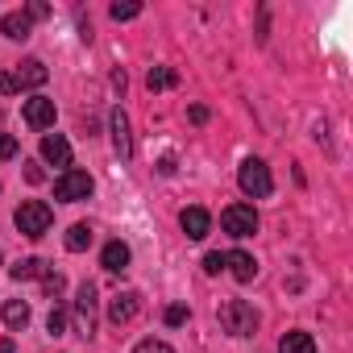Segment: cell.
Listing matches in <instances>:
<instances>
[{
  "label": "cell",
  "instance_id": "9c48e42d",
  "mask_svg": "<svg viewBox=\"0 0 353 353\" xmlns=\"http://www.w3.org/2000/svg\"><path fill=\"white\" fill-rule=\"evenodd\" d=\"M26 125L30 129H50L54 125V100H46V96L26 100Z\"/></svg>",
  "mask_w": 353,
  "mask_h": 353
},
{
  "label": "cell",
  "instance_id": "f1b7e54d",
  "mask_svg": "<svg viewBox=\"0 0 353 353\" xmlns=\"http://www.w3.org/2000/svg\"><path fill=\"white\" fill-rule=\"evenodd\" d=\"M188 117H192V125H208V108H204V104H192Z\"/></svg>",
  "mask_w": 353,
  "mask_h": 353
},
{
  "label": "cell",
  "instance_id": "9a60e30c",
  "mask_svg": "<svg viewBox=\"0 0 353 353\" xmlns=\"http://www.w3.org/2000/svg\"><path fill=\"white\" fill-rule=\"evenodd\" d=\"M145 88H150V92H170V88H179V71H174V67H150Z\"/></svg>",
  "mask_w": 353,
  "mask_h": 353
},
{
  "label": "cell",
  "instance_id": "2e32d148",
  "mask_svg": "<svg viewBox=\"0 0 353 353\" xmlns=\"http://www.w3.org/2000/svg\"><path fill=\"white\" fill-rule=\"evenodd\" d=\"M92 241H96V229H92L88 221L71 225V233H67V250H71V254H83V250H88Z\"/></svg>",
  "mask_w": 353,
  "mask_h": 353
},
{
  "label": "cell",
  "instance_id": "277c9868",
  "mask_svg": "<svg viewBox=\"0 0 353 353\" xmlns=\"http://www.w3.org/2000/svg\"><path fill=\"white\" fill-rule=\"evenodd\" d=\"M221 229H225L229 237H254V233H258V212H254V204H229V208L221 212Z\"/></svg>",
  "mask_w": 353,
  "mask_h": 353
},
{
  "label": "cell",
  "instance_id": "d6986e66",
  "mask_svg": "<svg viewBox=\"0 0 353 353\" xmlns=\"http://www.w3.org/2000/svg\"><path fill=\"white\" fill-rule=\"evenodd\" d=\"M5 324H9L13 332H21V328L30 324V303H21V299H9V303H5Z\"/></svg>",
  "mask_w": 353,
  "mask_h": 353
},
{
  "label": "cell",
  "instance_id": "ffe728a7",
  "mask_svg": "<svg viewBox=\"0 0 353 353\" xmlns=\"http://www.w3.org/2000/svg\"><path fill=\"white\" fill-rule=\"evenodd\" d=\"M9 274H13L17 283H26V279H42V274H46V262H42V258H21Z\"/></svg>",
  "mask_w": 353,
  "mask_h": 353
},
{
  "label": "cell",
  "instance_id": "4fadbf2b",
  "mask_svg": "<svg viewBox=\"0 0 353 353\" xmlns=\"http://www.w3.org/2000/svg\"><path fill=\"white\" fill-rule=\"evenodd\" d=\"M46 79H50V71H46L42 59H26V63L17 67V88H42Z\"/></svg>",
  "mask_w": 353,
  "mask_h": 353
},
{
  "label": "cell",
  "instance_id": "52a82bcc",
  "mask_svg": "<svg viewBox=\"0 0 353 353\" xmlns=\"http://www.w3.org/2000/svg\"><path fill=\"white\" fill-rule=\"evenodd\" d=\"M141 316V295L137 291H117L112 303H108V320L121 328V324H133Z\"/></svg>",
  "mask_w": 353,
  "mask_h": 353
},
{
  "label": "cell",
  "instance_id": "5b68a950",
  "mask_svg": "<svg viewBox=\"0 0 353 353\" xmlns=\"http://www.w3.org/2000/svg\"><path fill=\"white\" fill-rule=\"evenodd\" d=\"M92 174L88 170H63L59 174V183H54V196L63 200V204H79V200H88L92 196Z\"/></svg>",
  "mask_w": 353,
  "mask_h": 353
},
{
  "label": "cell",
  "instance_id": "4316f807",
  "mask_svg": "<svg viewBox=\"0 0 353 353\" xmlns=\"http://www.w3.org/2000/svg\"><path fill=\"white\" fill-rule=\"evenodd\" d=\"M0 158H17V137L0 133Z\"/></svg>",
  "mask_w": 353,
  "mask_h": 353
},
{
  "label": "cell",
  "instance_id": "30bf717a",
  "mask_svg": "<svg viewBox=\"0 0 353 353\" xmlns=\"http://www.w3.org/2000/svg\"><path fill=\"white\" fill-rule=\"evenodd\" d=\"M108 129H112V145H117V154H121V158H133V137H129V117H125L121 108H112V117H108Z\"/></svg>",
  "mask_w": 353,
  "mask_h": 353
},
{
  "label": "cell",
  "instance_id": "e0dca14e",
  "mask_svg": "<svg viewBox=\"0 0 353 353\" xmlns=\"http://www.w3.org/2000/svg\"><path fill=\"white\" fill-rule=\"evenodd\" d=\"M279 353H320V349H316L312 332H287V336L279 341Z\"/></svg>",
  "mask_w": 353,
  "mask_h": 353
},
{
  "label": "cell",
  "instance_id": "5bb4252c",
  "mask_svg": "<svg viewBox=\"0 0 353 353\" xmlns=\"http://www.w3.org/2000/svg\"><path fill=\"white\" fill-rule=\"evenodd\" d=\"M100 266L112 270V274H121V270L129 266V245H125V241H108L104 254H100Z\"/></svg>",
  "mask_w": 353,
  "mask_h": 353
},
{
  "label": "cell",
  "instance_id": "ba28073f",
  "mask_svg": "<svg viewBox=\"0 0 353 353\" xmlns=\"http://www.w3.org/2000/svg\"><path fill=\"white\" fill-rule=\"evenodd\" d=\"M42 158H46L50 166L71 170V141H67L63 133H46V137H42Z\"/></svg>",
  "mask_w": 353,
  "mask_h": 353
},
{
  "label": "cell",
  "instance_id": "ac0fdd59",
  "mask_svg": "<svg viewBox=\"0 0 353 353\" xmlns=\"http://www.w3.org/2000/svg\"><path fill=\"white\" fill-rule=\"evenodd\" d=\"M0 30H5V38H13V42H26L30 38V17L26 13H9L5 21H0Z\"/></svg>",
  "mask_w": 353,
  "mask_h": 353
},
{
  "label": "cell",
  "instance_id": "484cf974",
  "mask_svg": "<svg viewBox=\"0 0 353 353\" xmlns=\"http://www.w3.org/2000/svg\"><path fill=\"white\" fill-rule=\"evenodd\" d=\"M133 353H174V349H170L166 341H141V345H137Z\"/></svg>",
  "mask_w": 353,
  "mask_h": 353
},
{
  "label": "cell",
  "instance_id": "83f0119b",
  "mask_svg": "<svg viewBox=\"0 0 353 353\" xmlns=\"http://www.w3.org/2000/svg\"><path fill=\"white\" fill-rule=\"evenodd\" d=\"M17 92V75L13 71H0V96H13Z\"/></svg>",
  "mask_w": 353,
  "mask_h": 353
},
{
  "label": "cell",
  "instance_id": "7c38bea8",
  "mask_svg": "<svg viewBox=\"0 0 353 353\" xmlns=\"http://www.w3.org/2000/svg\"><path fill=\"white\" fill-rule=\"evenodd\" d=\"M225 270H229L237 283H254V274H258V262H254V254H245V250H233V254H225Z\"/></svg>",
  "mask_w": 353,
  "mask_h": 353
},
{
  "label": "cell",
  "instance_id": "d4e9b609",
  "mask_svg": "<svg viewBox=\"0 0 353 353\" xmlns=\"http://www.w3.org/2000/svg\"><path fill=\"white\" fill-rule=\"evenodd\" d=\"M204 270H208V274H221V270H225V254H216V250L204 254Z\"/></svg>",
  "mask_w": 353,
  "mask_h": 353
},
{
  "label": "cell",
  "instance_id": "603a6c76",
  "mask_svg": "<svg viewBox=\"0 0 353 353\" xmlns=\"http://www.w3.org/2000/svg\"><path fill=\"white\" fill-rule=\"evenodd\" d=\"M188 316H192V312H188V307H183V303H170V307H166V312H162V320H166V324H170V328H179V324H188Z\"/></svg>",
  "mask_w": 353,
  "mask_h": 353
},
{
  "label": "cell",
  "instance_id": "3957f363",
  "mask_svg": "<svg viewBox=\"0 0 353 353\" xmlns=\"http://www.w3.org/2000/svg\"><path fill=\"white\" fill-rule=\"evenodd\" d=\"M237 183H241V192H245V196H254V200H262V196H270V192H274L270 166H266L262 158H245V162H241Z\"/></svg>",
  "mask_w": 353,
  "mask_h": 353
},
{
  "label": "cell",
  "instance_id": "4dcf8cb0",
  "mask_svg": "<svg viewBox=\"0 0 353 353\" xmlns=\"http://www.w3.org/2000/svg\"><path fill=\"white\" fill-rule=\"evenodd\" d=\"M0 353H13V341H5V336H0Z\"/></svg>",
  "mask_w": 353,
  "mask_h": 353
},
{
  "label": "cell",
  "instance_id": "8fae6325",
  "mask_svg": "<svg viewBox=\"0 0 353 353\" xmlns=\"http://www.w3.org/2000/svg\"><path fill=\"white\" fill-rule=\"evenodd\" d=\"M179 225H183V233H188L192 241H204V237L212 233V216H208L204 208H183Z\"/></svg>",
  "mask_w": 353,
  "mask_h": 353
},
{
  "label": "cell",
  "instance_id": "6da1fadb",
  "mask_svg": "<svg viewBox=\"0 0 353 353\" xmlns=\"http://www.w3.org/2000/svg\"><path fill=\"white\" fill-rule=\"evenodd\" d=\"M216 316H221V328L233 332V336H254V332H258V312H254V303H245V299H225V303L216 307Z\"/></svg>",
  "mask_w": 353,
  "mask_h": 353
},
{
  "label": "cell",
  "instance_id": "cb8c5ba5",
  "mask_svg": "<svg viewBox=\"0 0 353 353\" xmlns=\"http://www.w3.org/2000/svg\"><path fill=\"white\" fill-rule=\"evenodd\" d=\"M46 328H50L54 336H63V328H67V312H63V307H50V316H46Z\"/></svg>",
  "mask_w": 353,
  "mask_h": 353
},
{
  "label": "cell",
  "instance_id": "f546056e",
  "mask_svg": "<svg viewBox=\"0 0 353 353\" xmlns=\"http://www.w3.org/2000/svg\"><path fill=\"white\" fill-rule=\"evenodd\" d=\"M26 179H30V183H42L46 174H42V166H34V162H30V166H26Z\"/></svg>",
  "mask_w": 353,
  "mask_h": 353
},
{
  "label": "cell",
  "instance_id": "8992f818",
  "mask_svg": "<svg viewBox=\"0 0 353 353\" xmlns=\"http://www.w3.org/2000/svg\"><path fill=\"white\" fill-rule=\"evenodd\" d=\"M100 299H96V283H79V291H75V320H79V332L83 336H92L96 332V320H100Z\"/></svg>",
  "mask_w": 353,
  "mask_h": 353
},
{
  "label": "cell",
  "instance_id": "7a4b0ae2",
  "mask_svg": "<svg viewBox=\"0 0 353 353\" xmlns=\"http://www.w3.org/2000/svg\"><path fill=\"white\" fill-rule=\"evenodd\" d=\"M50 221H54V212H50L42 200H26V204L13 212V225H17V233H21V237H30V241L46 237V233H50Z\"/></svg>",
  "mask_w": 353,
  "mask_h": 353
},
{
  "label": "cell",
  "instance_id": "7402d4cb",
  "mask_svg": "<svg viewBox=\"0 0 353 353\" xmlns=\"http://www.w3.org/2000/svg\"><path fill=\"white\" fill-rule=\"evenodd\" d=\"M63 287H67V283H63V274H59V270H46V274H42V291H46L50 299H59V295H63Z\"/></svg>",
  "mask_w": 353,
  "mask_h": 353
},
{
  "label": "cell",
  "instance_id": "44dd1931",
  "mask_svg": "<svg viewBox=\"0 0 353 353\" xmlns=\"http://www.w3.org/2000/svg\"><path fill=\"white\" fill-rule=\"evenodd\" d=\"M108 13H112V21H133V17L141 13V5H137V0H125V5L117 0V5H112Z\"/></svg>",
  "mask_w": 353,
  "mask_h": 353
}]
</instances>
